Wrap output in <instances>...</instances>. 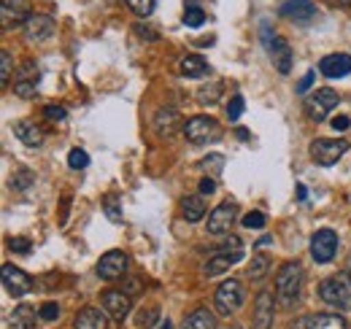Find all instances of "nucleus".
Segmentation results:
<instances>
[{
    "mask_svg": "<svg viewBox=\"0 0 351 329\" xmlns=\"http://www.w3.org/2000/svg\"><path fill=\"white\" fill-rule=\"evenodd\" d=\"M303 281H306V273H303V265L300 262H284L276 273V297L284 308H292L298 305L300 294H303Z\"/></svg>",
    "mask_w": 351,
    "mask_h": 329,
    "instance_id": "1",
    "label": "nucleus"
},
{
    "mask_svg": "<svg viewBox=\"0 0 351 329\" xmlns=\"http://www.w3.org/2000/svg\"><path fill=\"white\" fill-rule=\"evenodd\" d=\"M319 297L330 305V308H338V310H349L351 308V289L346 284L343 276H330L319 284Z\"/></svg>",
    "mask_w": 351,
    "mask_h": 329,
    "instance_id": "2",
    "label": "nucleus"
},
{
    "mask_svg": "<svg viewBox=\"0 0 351 329\" xmlns=\"http://www.w3.org/2000/svg\"><path fill=\"white\" fill-rule=\"evenodd\" d=\"M311 157H313V162L322 164V167H332V164L338 162L346 151H349V141H335V138H319V141H313L311 143Z\"/></svg>",
    "mask_w": 351,
    "mask_h": 329,
    "instance_id": "3",
    "label": "nucleus"
},
{
    "mask_svg": "<svg viewBox=\"0 0 351 329\" xmlns=\"http://www.w3.org/2000/svg\"><path fill=\"white\" fill-rule=\"evenodd\" d=\"M341 103V95L330 86H322L316 92H311L306 97V114L313 119V122H324V117Z\"/></svg>",
    "mask_w": 351,
    "mask_h": 329,
    "instance_id": "4",
    "label": "nucleus"
},
{
    "mask_svg": "<svg viewBox=\"0 0 351 329\" xmlns=\"http://www.w3.org/2000/svg\"><path fill=\"white\" fill-rule=\"evenodd\" d=\"M184 135L189 143H211V141H219L221 130L214 117H192L189 122L184 124Z\"/></svg>",
    "mask_w": 351,
    "mask_h": 329,
    "instance_id": "5",
    "label": "nucleus"
},
{
    "mask_svg": "<svg viewBox=\"0 0 351 329\" xmlns=\"http://www.w3.org/2000/svg\"><path fill=\"white\" fill-rule=\"evenodd\" d=\"M214 305H217V313L219 316H232L241 305H243V287L241 281L230 278L217 289V297H214Z\"/></svg>",
    "mask_w": 351,
    "mask_h": 329,
    "instance_id": "6",
    "label": "nucleus"
},
{
    "mask_svg": "<svg viewBox=\"0 0 351 329\" xmlns=\"http://www.w3.org/2000/svg\"><path fill=\"white\" fill-rule=\"evenodd\" d=\"M128 265H130V259H128L125 251H108V254L100 256V262H97L95 270H97V276L103 281H119V278H125Z\"/></svg>",
    "mask_w": 351,
    "mask_h": 329,
    "instance_id": "7",
    "label": "nucleus"
},
{
    "mask_svg": "<svg viewBox=\"0 0 351 329\" xmlns=\"http://www.w3.org/2000/svg\"><path fill=\"white\" fill-rule=\"evenodd\" d=\"M335 254H338V235L332 230H319L311 238V256H313V262L327 265V262H332Z\"/></svg>",
    "mask_w": 351,
    "mask_h": 329,
    "instance_id": "8",
    "label": "nucleus"
},
{
    "mask_svg": "<svg viewBox=\"0 0 351 329\" xmlns=\"http://www.w3.org/2000/svg\"><path fill=\"white\" fill-rule=\"evenodd\" d=\"M103 308H106V313H108L114 321H125L132 310L130 294H125V291H119V289H108V291H103Z\"/></svg>",
    "mask_w": 351,
    "mask_h": 329,
    "instance_id": "9",
    "label": "nucleus"
},
{
    "mask_svg": "<svg viewBox=\"0 0 351 329\" xmlns=\"http://www.w3.org/2000/svg\"><path fill=\"white\" fill-rule=\"evenodd\" d=\"M235 219H238V206L235 203H221L219 208H214L211 210V216H208V232L211 235H224V232H230V227L235 224Z\"/></svg>",
    "mask_w": 351,
    "mask_h": 329,
    "instance_id": "10",
    "label": "nucleus"
},
{
    "mask_svg": "<svg viewBox=\"0 0 351 329\" xmlns=\"http://www.w3.org/2000/svg\"><path fill=\"white\" fill-rule=\"evenodd\" d=\"M3 287L11 297H25L27 291H33V278L14 265H3Z\"/></svg>",
    "mask_w": 351,
    "mask_h": 329,
    "instance_id": "11",
    "label": "nucleus"
},
{
    "mask_svg": "<svg viewBox=\"0 0 351 329\" xmlns=\"http://www.w3.org/2000/svg\"><path fill=\"white\" fill-rule=\"evenodd\" d=\"M289 329H349V321L338 313H316L298 319Z\"/></svg>",
    "mask_w": 351,
    "mask_h": 329,
    "instance_id": "12",
    "label": "nucleus"
},
{
    "mask_svg": "<svg viewBox=\"0 0 351 329\" xmlns=\"http://www.w3.org/2000/svg\"><path fill=\"white\" fill-rule=\"evenodd\" d=\"M278 14L295 25H308L316 16V5H313V0H287L278 8Z\"/></svg>",
    "mask_w": 351,
    "mask_h": 329,
    "instance_id": "13",
    "label": "nucleus"
},
{
    "mask_svg": "<svg viewBox=\"0 0 351 329\" xmlns=\"http://www.w3.org/2000/svg\"><path fill=\"white\" fill-rule=\"evenodd\" d=\"M54 36V19L44 16V14H33L27 22H25V38L30 43H41L46 38Z\"/></svg>",
    "mask_w": 351,
    "mask_h": 329,
    "instance_id": "14",
    "label": "nucleus"
},
{
    "mask_svg": "<svg viewBox=\"0 0 351 329\" xmlns=\"http://www.w3.org/2000/svg\"><path fill=\"white\" fill-rule=\"evenodd\" d=\"M33 14L27 11V0H3V30H11L16 25L25 27V22Z\"/></svg>",
    "mask_w": 351,
    "mask_h": 329,
    "instance_id": "15",
    "label": "nucleus"
},
{
    "mask_svg": "<svg viewBox=\"0 0 351 329\" xmlns=\"http://www.w3.org/2000/svg\"><path fill=\"white\" fill-rule=\"evenodd\" d=\"M267 51H270V62H273V68L281 73V76H287V73H292V46L284 41V38H273V43L267 46Z\"/></svg>",
    "mask_w": 351,
    "mask_h": 329,
    "instance_id": "16",
    "label": "nucleus"
},
{
    "mask_svg": "<svg viewBox=\"0 0 351 329\" xmlns=\"http://www.w3.org/2000/svg\"><path fill=\"white\" fill-rule=\"evenodd\" d=\"M319 73H324L327 79H343L351 73V57L349 54H327L319 62Z\"/></svg>",
    "mask_w": 351,
    "mask_h": 329,
    "instance_id": "17",
    "label": "nucleus"
},
{
    "mask_svg": "<svg viewBox=\"0 0 351 329\" xmlns=\"http://www.w3.org/2000/svg\"><path fill=\"white\" fill-rule=\"evenodd\" d=\"M273 308H276L273 291L263 289L257 294V300H254V329H270V324H273Z\"/></svg>",
    "mask_w": 351,
    "mask_h": 329,
    "instance_id": "18",
    "label": "nucleus"
},
{
    "mask_svg": "<svg viewBox=\"0 0 351 329\" xmlns=\"http://www.w3.org/2000/svg\"><path fill=\"white\" fill-rule=\"evenodd\" d=\"M178 71H181L184 79H203V76L211 73V65H208L200 54H186V57H181Z\"/></svg>",
    "mask_w": 351,
    "mask_h": 329,
    "instance_id": "19",
    "label": "nucleus"
},
{
    "mask_svg": "<svg viewBox=\"0 0 351 329\" xmlns=\"http://www.w3.org/2000/svg\"><path fill=\"white\" fill-rule=\"evenodd\" d=\"M73 329H108V319H106V313L97 310V308H84V310L76 316Z\"/></svg>",
    "mask_w": 351,
    "mask_h": 329,
    "instance_id": "20",
    "label": "nucleus"
},
{
    "mask_svg": "<svg viewBox=\"0 0 351 329\" xmlns=\"http://www.w3.org/2000/svg\"><path fill=\"white\" fill-rule=\"evenodd\" d=\"M241 259H243V254H227V251H219L214 259H208V262H206V267H203V270H206V276H208V278H214V276H221L224 270H230V267H232L235 262H241Z\"/></svg>",
    "mask_w": 351,
    "mask_h": 329,
    "instance_id": "21",
    "label": "nucleus"
},
{
    "mask_svg": "<svg viewBox=\"0 0 351 329\" xmlns=\"http://www.w3.org/2000/svg\"><path fill=\"white\" fill-rule=\"evenodd\" d=\"M38 319H41V313L33 305H19L11 313V329H36Z\"/></svg>",
    "mask_w": 351,
    "mask_h": 329,
    "instance_id": "22",
    "label": "nucleus"
},
{
    "mask_svg": "<svg viewBox=\"0 0 351 329\" xmlns=\"http://www.w3.org/2000/svg\"><path fill=\"white\" fill-rule=\"evenodd\" d=\"M14 135L25 143V146H41L44 143V132L36 122H16L14 124Z\"/></svg>",
    "mask_w": 351,
    "mask_h": 329,
    "instance_id": "23",
    "label": "nucleus"
},
{
    "mask_svg": "<svg viewBox=\"0 0 351 329\" xmlns=\"http://www.w3.org/2000/svg\"><path fill=\"white\" fill-rule=\"evenodd\" d=\"M184 329H217V319H214L211 310L197 308V310H192V313L184 319Z\"/></svg>",
    "mask_w": 351,
    "mask_h": 329,
    "instance_id": "24",
    "label": "nucleus"
},
{
    "mask_svg": "<svg viewBox=\"0 0 351 329\" xmlns=\"http://www.w3.org/2000/svg\"><path fill=\"white\" fill-rule=\"evenodd\" d=\"M176 127H178V114H176L173 108H160L157 117H154V130L168 138V135L176 132Z\"/></svg>",
    "mask_w": 351,
    "mask_h": 329,
    "instance_id": "25",
    "label": "nucleus"
},
{
    "mask_svg": "<svg viewBox=\"0 0 351 329\" xmlns=\"http://www.w3.org/2000/svg\"><path fill=\"white\" fill-rule=\"evenodd\" d=\"M181 210H184L186 221H200V219L206 216V200H203V195L184 197V200H181Z\"/></svg>",
    "mask_w": 351,
    "mask_h": 329,
    "instance_id": "26",
    "label": "nucleus"
},
{
    "mask_svg": "<svg viewBox=\"0 0 351 329\" xmlns=\"http://www.w3.org/2000/svg\"><path fill=\"white\" fill-rule=\"evenodd\" d=\"M267 273H270V256H265V254H257V256L252 259V265L246 267V276H249L252 281H263Z\"/></svg>",
    "mask_w": 351,
    "mask_h": 329,
    "instance_id": "27",
    "label": "nucleus"
},
{
    "mask_svg": "<svg viewBox=\"0 0 351 329\" xmlns=\"http://www.w3.org/2000/svg\"><path fill=\"white\" fill-rule=\"evenodd\" d=\"M221 89H224V84L221 82L206 84V86H200V89H197V100H200L203 106H214V103L219 100Z\"/></svg>",
    "mask_w": 351,
    "mask_h": 329,
    "instance_id": "28",
    "label": "nucleus"
},
{
    "mask_svg": "<svg viewBox=\"0 0 351 329\" xmlns=\"http://www.w3.org/2000/svg\"><path fill=\"white\" fill-rule=\"evenodd\" d=\"M14 84H25V86H38V65L33 62V60H27L22 68H19V73H16V82Z\"/></svg>",
    "mask_w": 351,
    "mask_h": 329,
    "instance_id": "29",
    "label": "nucleus"
},
{
    "mask_svg": "<svg viewBox=\"0 0 351 329\" xmlns=\"http://www.w3.org/2000/svg\"><path fill=\"white\" fill-rule=\"evenodd\" d=\"M103 210H106V216L114 221V224H122V203H119V197L117 195H106L103 197Z\"/></svg>",
    "mask_w": 351,
    "mask_h": 329,
    "instance_id": "30",
    "label": "nucleus"
},
{
    "mask_svg": "<svg viewBox=\"0 0 351 329\" xmlns=\"http://www.w3.org/2000/svg\"><path fill=\"white\" fill-rule=\"evenodd\" d=\"M203 22H206L203 8H197L195 3H189V5L184 8V25H186V27H200Z\"/></svg>",
    "mask_w": 351,
    "mask_h": 329,
    "instance_id": "31",
    "label": "nucleus"
},
{
    "mask_svg": "<svg viewBox=\"0 0 351 329\" xmlns=\"http://www.w3.org/2000/svg\"><path fill=\"white\" fill-rule=\"evenodd\" d=\"M11 73H14V65H11V51L3 49L0 51V86L5 89L8 82H11Z\"/></svg>",
    "mask_w": 351,
    "mask_h": 329,
    "instance_id": "32",
    "label": "nucleus"
},
{
    "mask_svg": "<svg viewBox=\"0 0 351 329\" xmlns=\"http://www.w3.org/2000/svg\"><path fill=\"white\" fill-rule=\"evenodd\" d=\"M160 0H128V8H130L135 16H152V11L157 8Z\"/></svg>",
    "mask_w": 351,
    "mask_h": 329,
    "instance_id": "33",
    "label": "nucleus"
},
{
    "mask_svg": "<svg viewBox=\"0 0 351 329\" xmlns=\"http://www.w3.org/2000/svg\"><path fill=\"white\" fill-rule=\"evenodd\" d=\"M89 164V154L84 149H71V154H68V167L71 170H84Z\"/></svg>",
    "mask_w": 351,
    "mask_h": 329,
    "instance_id": "34",
    "label": "nucleus"
},
{
    "mask_svg": "<svg viewBox=\"0 0 351 329\" xmlns=\"http://www.w3.org/2000/svg\"><path fill=\"white\" fill-rule=\"evenodd\" d=\"M243 95H232L230 97V103H227V119L230 122H238L241 119V114H243Z\"/></svg>",
    "mask_w": 351,
    "mask_h": 329,
    "instance_id": "35",
    "label": "nucleus"
},
{
    "mask_svg": "<svg viewBox=\"0 0 351 329\" xmlns=\"http://www.w3.org/2000/svg\"><path fill=\"white\" fill-rule=\"evenodd\" d=\"M33 181H36L33 170H16V173L11 175V186H14V189H27Z\"/></svg>",
    "mask_w": 351,
    "mask_h": 329,
    "instance_id": "36",
    "label": "nucleus"
},
{
    "mask_svg": "<svg viewBox=\"0 0 351 329\" xmlns=\"http://www.w3.org/2000/svg\"><path fill=\"white\" fill-rule=\"evenodd\" d=\"M265 224H267V219H265V213H260V210H252V213L243 216V227L246 230H263Z\"/></svg>",
    "mask_w": 351,
    "mask_h": 329,
    "instance_id": "37",
    "label": "nucleus"
},
{
    "mask_svg": "<svg viewBox=\"0 0 351 329\" xmlns=\"http://www.w3.org/2000/svg\"><path fill=\"white\" fill-rule=\"evenodd\" d=\"M157 321H160V308H152V310H146V313L138 316V327L141 329H152Z\"/></svg>",
    "mask_w": 351,
    "mask_h": 329,
    "instance_id": "38",
    "label": "nucleus"
},
{
    "mask_svg": "<svg viewBox=\"0 0 351 329\" xmlns=\"http://www.w3.org/2000/svg\"><path fill=\"white\" fill-rule=\"evenodd\" d=\"M38 313H41L44 321H57V319H60V305H57V302H44V305L38 308Z\"/></svg>",
    "mask_w": 351,
    "mask_h": 329,
    "instance_id": "39",
    "label": "nucleus"
},
{
    "mask_svg": "<svg viewBox=\"0 0 351 329\" xmlns=\"http://www.w3.org/2000/svg\"><path fill=\"white\" fill-rule=\"evenodd\" d=\"M44 117L49 119V122H65L68 111H65L62 106H46V108H44Z\"/></svg>",
    "mask_w": 351,
    "mask_h": 329,
    "instance_id": "40",
    "label": "nucleus"
},
{
    "mask_svg": "<svg viewBox=\"0 0 351 329\" xmlns=\"http://www.w3.org/2000/svg\"><path fill=\"white\" fill-rule=\"evenodd\" d=\"M8 248L16 254H30V241L27 238H8Z\"/></svg>",
    "mask_w": 351,
    "mask_h": 329,
    "instance_id": "41",
    "label": "nucleus"
},
{
    "mask_svg": "<svg viewBox=\"0 0 351 329\" xmlns=\"http://www.w3.org/2000/svg\"><path fill=\"white\" fill-rule=\"evenodd\" d=\"M221 167H224V157H221V154H208L206 162H203V170H214V173H219Z\"/></svg>",
    "mask_w": 351,
    "mask_h": 329,
    "instance_id": "42",
    "label": "nucleus"
},
{
    "mask_svg": "<svg viewBox=\"0 0 351 329\" xmlns=\"http://www.w3.org/2000/svg\"><path fill=\"white\" fill-rule=\"evenodd\" d=\"M313 79H316V71H308L306 76L300 79V84H298V92H300V95H306L308 89H311V84H313Z\"/></svg>",
    "mask_w": 351,
    "mask_h": 329,
    "instance_id": "43",
    "label": "nucleus"
},
{
    "mask_svg": "<svg viewBox=\"0 0 351 329\" xmlns=\"http://www.w3.org/2000/svg\"><path fill=\"white\" fill-rule=\"evenodd\" d=\"M14 92H16L19 97H25V100H30V97H36V86H25V84H14Z\"/></svg>",
    "mask_w": 351,
    "mask_h": 329,
    "instance_id": "44",
    "label": "nucleus"
},
{
    "mask_svg": "<svg viewBox=\"0 0 351 329\" xmlns=\"http://www.w3.org/2000/svg\"><path fill=\"white\" fill-rule=\"evenodd\" d=\"M217 192V181L211 178V175H206L203 181H200V195H214Z\"/></svg>",
    "mask_w": 351,
    "mask_h": 329,
    "instance_id": "45",
    "label": "nucleus"
},
{
    "mask_svg": "<svg viewBox=\"0 0 351 329\" xmlns=\"http://www.w3.org/2000/svg\"><path fill=\"white\" fill-rule=\"evenodd\" d=\"M349 127H351L349 117H335V119H332V130H335V132H346Z\"/></svg>",
    "mask_w": 351,
    "mask_h": 329,
    "instance_id": "46",
    "label": "nucleus"
},
{
    "mask_svg": "<svg viewBox=\"0 0 351 329\" xmlns=\"http://www.w3.org/2000/svg\"><path fill=\"white\" fill-rule=\"evenodd\" d=\"M135 33L141 38H149V41H157V33H152V27H143V25H135Z\"/></svg>",
    "mask_w": 351,
    "mask_h": 329,
    "instance_id": "47",
    "label": "nucleus"
},
{
    "mask_svg": "<svg viewBox=\"0 0 351 329\" xmlns=\"http://www.w3.org/2000/svg\"><path fill=\"white\" fill-rule=\"evenodd\" d=\"M270 243H273V235H265V238H260V241H257L254 246H257V248H265V246H270Z\"/></svg>",
    "mask_w": 351,
    "mask_h": 329,
    "instance_id": "48",
    "label": "nucleus"
},
{
    "mask_svg": "<svg viewBox=\"0 0 351 329\" xmlns=\"http://www.w3.org/2000/svg\"><path fill=\"white\" fill-rule=\"evenodd\" d=\"M235 135H238L241 141H249V130H243V127H238V130H235Z\"/></svg>",
    "mask_w": 351,
    "mask_h": 329,
    "instance_id": "49",
    "label": "nucleus"
},
{
    "mask_svg": "<svg viewBox=\"0 0 351 329\" xmlns=\"http://www.w3.org/2000/svg\"><path fill=\"white\" fill-rule=\"evenodd\" d=\"M327 3H332V5H351V0H327Z\"/></svg>",
    "mask_w": 351,
    "mask_h": 329,
    "instance_id": "50",
    "label": "nucleus"
},
{
    "mask_svg": "<svg viewBox=\"0 0 351 329\" xmlns=\"http://www.w3.org/2000/svg\"><path fill=\"white\" fill-rule=\"evenodd\" d=\"M306 195H308L306 186H298V197H300V200H306Z\"/></svg>",
    "mask_w": 351,
    "mask_h": 329,
    "instance_id": "51",
    "label": "nucleus"
},
{
    "mask_svg": "<svg viewBox=\"0 0 351 329\" xmlns=\"http://www.w3.org/2000/svg\"><path fill=\"white\" fill-rule=\"evenodd\" d=\"M346 276H349V281H351V256H349V262H346Z\"/></svg>",
    "mask_w": 351,
    "mask_h": 329,
    "instance_id": "52",
    "label": "nucleus"
},
{
    "mask_svg": "<svg viewBox=\"0 0 351 329\" xmlns=\"http://www.w3.org/2000/svg\"><path fill=\"white\" fill-rule=\"evenodd\" d=\"M160 329H171V321H168V319H165V321H162V324H160Z\"/></svg>",
    "mask_w": 351,
    "mask_h": 329,
    "instance_id": "53",
    "label": "nucleus"
},
{
    "mask_svg": "<svg viewBox=\"0 0 351 329\" xmlns=\"http://www.w3.org/2000/svg\"><path fill=\"white\" fill-rule=\"evenodd\" d=\"M230 329H241V327H230Z\"/></svg>",
    "mask_w": 351,
    "mask_h": 329,
    "instance_id": "54",
    "label": "nucleus"
}]
</instances>
